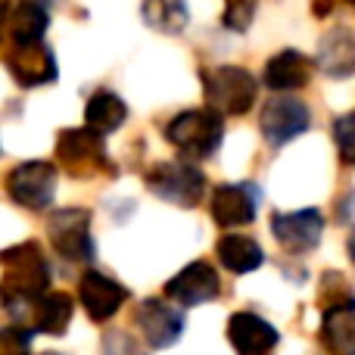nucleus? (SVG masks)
<instances>
[{
  "mask_svg": "<svg viewBox=\"0 0 355 355\" xmlns=\"http://www.w3.org/2000/svg\"><path fill=\"white\" fill-rule=\"evenodd\" d=\"M321 312V343L334 355H355V300Z\"/></svg>",
  "mask_w": 355,
  "mask_h": 355,
  "instance_id": "aec40b11",
  "label": "nucleus"
},
{
  "mask_svg": "<svg viewBox=\"0 0 355 355\" xmlns=\"http://www.w3.org/2000/svg\"><path fill=\"white\" fill-rule=\"evenodd\" d=\"M125 119H128V106H125V100L119 94L106 91V87L91 94V100L85 106V125L91 131L112 135V131H119L125 125Z\"/></svg>",
  "mask_w": 355,
  "mask_h": 355,
  "instance_id": "4be33fe9",
  "label": "nucleus"
},
{
  "mask_svg": "<svg viewBox=\"0 0 355 355\" xmlns=\"http://www.w3.org/2000/svg\"><path fill=\"white\" fill-rule=\"evenodd\" d=\"M166 141L175 150H181L184 156L206 159L225 141V116L218 110H212V106H206V110H187L166 125Z\"/></svg>",
  "mask_w": 355,
  "mask_h": 355,
  "instance_id": "f03ea898",
  "label": "nucleus"
},
{
  "mask_svg": "<svg viewBox=\"0 0 355 355\" xmlns=\"http://www.w3.org/2000/svg\"><path fill=\"white\" fill-rule=\"evenodd\" d=\"M215 252H218V262L231 275H250L265 262L262 246L246 234H221L218 243H215Z\"/></svg>",
  "mask_w": 355,
  "mask_h": 355,
  "instance_id": "412c9836",
  "label": "nucleus"
},
{
  "mask_svg": "<svg viewBox=\"0 0 355 355\" xmlns=\"http://www.w3.org/2000/svg\"><path fill=\"white\" fill-rule=\"evenodd\" d=\"M262 81L271 91H300L312 81V60L300 50H281L265 62Z\"/></svg>",
  "mask_w": 355,
  "mask_h": 355,
  "instance_id": "f3484780",
  "label": "nucleus"
},
{
  "mask_svg": "<svg viewBox=\"0 0 355 355\" xmlns=\"http://www.w3.org/2000/svg\"><path fill=\"white\" fill-rule=\"evenodd\" d=\"M128 296L131 290L122 287L119 281H112L103 271H85L78 281V302L94 324H106L125 306Z\"/></svg>",
  "mask_w": 355,
  "mask_h": 355,
  "instance_id": "f8f14e48",
  "label": "nucleus"
},
{
  "mask_svg": "<svg viewBox=\"0 0 355 355\" xmlns=\"http://www.w3.org/2000/svg\"><path fill=\"white\" fill-rule=\"evenodd\" d=\"M135 324L141 327V337L150 349H168L184 334V312L166 300H144L135 312Z\"/></svg>",
  "mask_w": 355,
  "mask_h": 355,
  "instance_id": "9d476101",
  "label": "nucleus"
},
{
  "mask_svg": "<svg viewBox=\"0 0 355 355\" xmlns=\"http://www.w3.org/2000/svg\"><path fill=\"white\" fill-rule=\"evenodd\" d=\"M334 0H315V16H327V12L334 10Z\"/></svg>",
  "mask_w": 355,
  "mask_h": 355,
  "instance_id": "cd10ccee",
  "label": "nucleus"
},
{
  "mask_svg": "<svg viewBox=\"0 0 355 355\" xmlns=\"http://www.w3.org/2000/svg\"><path fill=\"white\" fill-rule=\"evenodd\" d=\"M44 355H60V352H44Z\"/></svg>",
  "mask_w": 355,
  "mask_h": 355,
  "instance_id": "7c9ffc66",
  "label": "nucleus"
},
{
  "mask_svg": "<svg viewBox=\"0 0 355 355\" xmlns=\"http://www.w3.org/2000/svg\"><path fill=\"white\" fill-rule=\"evenodd\" d=\"M334 144L343 166H355V110L334 122Z\"/></svg>",
  "mask_w": 355,
  "mask_h": 355,
  "instance_id": "b1692460",
  "label": "nucleus"
},
{
  "mask_svg": "<svg viewBox=\"0 0 355 355\" xmlns=\"http://www.w3.org/2000/svg\"><path fill=\"white\" fill-rule=\"evenodd\" d=\"M141 16L150 28L162 35H181L190 22V10L184 0H144Z\"/></svg>",
  "mask_w": 355,
  "mask_h": 355,
  "instance_id": "5701e85b",
  "label": "nucleus"
},
{
  "mask_svg": "<svg viewBox=\"0 0 355 355\" xmlns=\"http://www.w3.org/2000/svg\"><path fill=\"white\" fill-rule=\"evenodd\" d=\"M309 106L300 103L293 97H275L262 106V116H259V128H262V137L268 141V147H284L293 137L306 135L309 131Z\"/></svg>",
  "mask_w": 355,
  "mask_h": 355,
  "instance_id": "1a4fd4ad",
  "label": "nucleus"
},
{
  "mask_svg": "<svg viewBox=\"0 0 355 355\" xmlns=\"http://www.w3.org/2000/svg\"><path fill=\"white\" fill-rule=\"evenodd\" d=\"M227 340L237 355H271L281 340L277 327L256 312H234L227 321Z\"/></svg>",
  "mask_w": 355,
  "mask_h": 355,
  "instance_id": "2eb2a0df",
  "label": "nucleus"
},
{
  "mask_svg": "<svg viewBox=\"0 0 355 355\" xmlns=\"http://www.w3.org/2000/svg\"><path fill=\"white\" fill-rule=\"evenodd\" d=\"M56 159L72 178L91 181L97 175H112L116 166L110 162L103 135L91 128H62L56 135Z\"/></svg>",
  "mask_w": 355,
  "mask_h": 355,
  "instance_id": "7ed1b4c3",
  "label": "nucleus"
},
{
  "mask_svg": "<svg viewBox=\"0 0 355 355\" xmlns=\"http://www.w3.org/2000/svg\"><path fill=\"white\" fill-rule=\"evenodd\" d=\"M3 190L16 206L28 209V212H41L53 202L56 193V166L47 159H28L19 162L6 172Z\"/></svg>",
  "mask_w": 355,
  "mask_h": 355,
  "instance_id": "0eeeda50",
  "label": "nucleus"
},
{
  "mask_svg": "<svg viewBox=\"0 0 355 355\" xmlns=\"http://www.w3.org/2000/svg\"><path fill=\"white\" fill-rule=\"evenodd\" d=\"M349 3H352V6H355V0H349Z\"/></svg>",
  "mask_w": 355,
  "mask_h": 355,
  "instance_id": "2f4dec72",
  "label": "nucleus"
},
{
  "mask_svg": "<svg viewBox=\"0 0 355 355\" xmlns=\"http://www.w3.org/2000/svg\"><path fill=\"white\" fill-rule=\"evenodd\" d=\"M212 218L218 227H240L256 221L259 215V187L250 181L240 184H218L212 190Z\"/></svg>",
  "mask_w": 355,
  "mask_h": 355,
  "instance_id": "ddd939ff",
  "label": "nucleus"
},
{
  "mask_svg": "<svg viewBox=\"0 0 355 355\" xmlns=\"http://www.w3.org/2000/svg\"><path fill=\"white\" fill-rule=\"evenodd\" d=\"M256 78L240 66L202 69V97L221 116H243L256 103Z\"/></svg>",
  "mask_w": 355,
  "mask_h": 355,
  "instance_id": "20e7f679",
  "label": "nucleus"
},
{
  "mask_svg": "<svg viewBox=\"0 0 355 355\" xmlns=\"http://www.w3.org/2000/svg\"><path fill=\"white\" fill-rule=\"evenodd\" d=\"M28 3H41V6H47V10H50V6H53L56 0H28Z\"/></svg>",
  "mask_w": 355,
  "mask_h": 355,
  "instance_id": "c756f323",
  "label": "nucleus"
},
{
  "mask_svg": "<svg viewBox=\"0 0 355 355\" xmlns=\"http://www.w3.org/2000/svg\"><path fill=\"white\" fill-rule=\"evenodd\" d=\"M72 312H75V300L62 290H50L47 296L35 302L28 309V327L31 331H41V334H50V337H62L72 321Z\"/></svg>",
  "mask_w": 355,
  "mask_h": 355,
  "instance_id": "a211bd4d",
  "label": "nucleus"
},
{
  "mask_svg": "<svg viewBox=\"0 0 355 355\" xmlns=\"http://www.w3.org/2000/svg\"><path fill=\"white\" fill-rule=\"evenodd\" d=\"M318 66L331 78H349L355 75V31L346 25L331 28L318 41Z\"/></svg>",
  "mask_w": 355,
  "mask_h": 355,
  "instance_id": "dca6fc26",
  "label": "nucleus"
},
{
  "mask_svg": "<svg viewBox=\"0 0 355 355\" xmlns=\"http://www.w3.org/2000/svg\"><path fill=\"white\" fill-rule=\"evenodd\" d=\"M221 293V277L209 262H190L166 284V296L178 306H206Z\"/></svg>",
  "mask_w": 355,
  "mask_h": 355,
  "instance_id": "4468645a",
  "label": "nucleus"
},
{
  "mask_svg": "<svg viewBox=\"0 0 355 355\" xmlns=\"http://www.w3.org/2000/svg\"><path fill=\"white\" fill-rule=\"evenodd\" d=\"M346 250H349V259H352V265H355V231L349 234V240H346Z\"/></svg>",
  "mask_w": 355,
  "mask_h": 355,
  "instance_id": "c85d7f7f",
  "label": "nucleus"
},
{
  "mask_svg": "<svg viewBox=\"0 0 355 355\" xmlns=\"http://www.w3.org/2000/svg\"><path fill=\"white\" fill-rule=\"evenodd\" d=\"M3 25H6L10 44H41L44 31L50 25V12H47V6L22 0L12 10H3Z\"/></svg>",
  "mask_w": 355,
  "mask_h": 355,
  "instance_id": "6ab92c4d",
  "label": "nucleus"
},
{
  "mask_svg": "<svg viewBox=\"0 0 355 355\" xmlns=\"http://www.w3.org/2000/svg\"><path fill=\"white\" fill-rule=\"evenodd\" d=\"M150 193H156L159 200L175 202L181 209L200 206L202 193H206V175L190 162H156L144 175Z\"/></svg>",
  "mask_w": 355,
  "mask_h": 355,
  "instance_id": "39448f33",
  "label": "nucleus"
},
{
  "mask_svg": "<svg viewBox=\"0 0 355 355\" xmlns=\"http://www.w3.org/2000/svg\"><path fill=\"white\" fill-rule=\"evenodd\" d=\"M47 237L50 246L66 262H91L97 256V243L91 234V212L81 206L56 209L47 221Z\"/></svg>",
  "mask_w": 355,
  "mask_h": 355,
  "instance_id": "423d86ee",
  "label": "nucleus"
},
{
  "mask_svg": "<svg viewBox=\"0 0 355 355\" xmlns=\"http://www.w3.org/2000/svg\"><path fill=\"white\" fill-rule=\"evenodd\" d=\"M3 66L19 87H41L56 81V56L47 44H6Z\"/></svg>",
  "mask_w": 355,
  "mask_h": 355,
  "instance_id": "6e6552de",
  "label": "nucleus"
},
{
  "mask_svg": "<svg viewBox=\"0 0 355 355\" xmlns=\"http://www.w3.org/2000/svg\"><path fill=\"white\" fill-rule=\"evenodd\" d=\"M50 293V262L44 256L41 243L25 240L3 252V302L6 312L19 309H31L41 296Z\"/></svg>",
  "mask_w": 355,
  "mask_h": 355,
  "instance_id": "f257e3e1",
  "label": "nucleus"
},
{
  "mask_svg": "<svg viewBox=\"0 0 355 355\" xmlns=\"http://www.w3.org/2000/svg\"><path fill=\"white\" fill-rule=\"evenodd\" d=\"M256 16V3L252 0H225V12H221V25L231 31H246Z\"/></svg>",
  "mask_w": 355,
  "mask_h": 355,
  "instance_id": "393cba45",
  "label": "nucleus"
},
{
  "mask_svg": "<svg viewBox=\"0 0 355 355\" xmlns=\"http://www.w3.org/2000/svg\"><path fill=\"white\" fill-rule=\"evenodd\" d=\"M100 355H147L144 346L137 343L131 334H122V331H110L103 337V352Z\"/></svg>",
  "mask_w": 355,
  "mask_h": 355,
  "instance_id": "a878e982",
  "label": "nucleus"
},
{
  "mask_svg": "<svg viewBox=\"0 0 355 355\" xmlns=\"http://www.w3.org/2000/svg\"><path fill=\"white\" fill-rule=\"evenodd\" d=\"M271 234L293 256L312 252L324 237V215L318 209H300V212H275L271 215Z\"/></svg>",
  "mask_w": 355,
  "mask_h": 355,
  "instance_id": "9b49d317",
  "label": "nucleus"
},
{
  "mask_svg": "<svg viewBox=\"0 0 355 355\" xmlns=\"http://www.w3.org/2000/svg\"><path fill=\"white\" fill-rule=\"evenodd\" d=\"M31 337H35V331H28V327H3V355H28Z\"/></svg>",
  "mask_w": 355,
  "mask_h": 355,
  "instance_id": "bb28decb",
  "label": "nucleus"
}]
</instances>
